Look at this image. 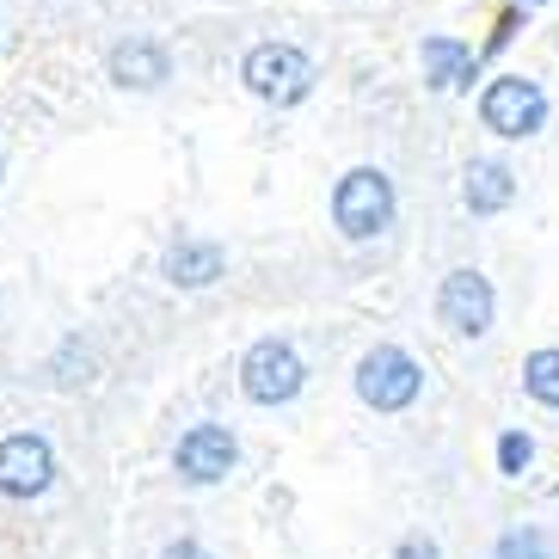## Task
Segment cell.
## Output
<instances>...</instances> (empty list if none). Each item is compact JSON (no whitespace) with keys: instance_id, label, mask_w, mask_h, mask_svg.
I'll return each mask as SVG.
<instances>
[{"instance_id":"7c38bea8","label":"cell","mask_w":559,"mask_h":559,"mask_svg":"<svg viewBox=\"0 0 559 559\" xmlns=\"http://www.w3.org/2000/svg\"><path fill=\"white\" fill-rule=\"evenodd\" d=\"M467 74H474V50H467L461 37H425V81L437 86V93L461 86Z\"/></svg>"},{"instance_id":"52a82bcc","label":"cell","mask_w":559,"mask_h":559,"mask_svg":"<svg viewBox=\"0 0 559 559\" xmlns=\"http://www.w3.org/2000/svg\"><path fill=\"white\" fill-rule=\"evenodd\" d=\"M234 461H240V443H234L228 425H191L173 449V474L185 486H215V479L234 474Z\"/></svg>"},{"instance_id":"5b68a950","label":"cell","mask_w":559,"mask_h":559,"mask_svg":"<svg viewBox=\"0 0 559 559\" xmlns=\"http://www.w3.org/2000/svg\"><path fill=\"white\" fill-rule=\"evenodd\" d=\"M56 479V449L37 430L0 437V498H44Z\"/></svg>"},{"instance_id":"7a4b0ae2","label":"cell","mask_w":559,"mask_h":559,"mask_svg":"<svg viewBox=\"0 0 559 559\" xmlns=\"http://www.w3.org/2000/svg\"><path fill=\"white\" fill-rule=\"evenodd\" d=\"M308 381V362L296 357L289 338H259V345L240 357V394L252 406H289Z\"/></svg>"},{"instance_id":"30bf717a","label":"cell","mask_w":559,"mask_h":559,"mask_svg":"<svg viewBox=\"0 0 559 559\" xmlns=\"http://www.w3.org/2000/svg\"><path fill=\"white\" fill-rule=\"evenodd\" d=\"M166 74H173V62H166V50H160V44H148V37H130V44H117V50H111V81L117 86L154 93Z\"/></svg>"},{"instance_id":"8992f818","label":"cell","mask_w":559,"mask_h":559,"mask_svg":"<svg viewBox=\"0 0 559 559\" xmlns=\"http://www.w3.org/2000/svg\"><path fill=\"white\" fill-rule=\"evenodd\" d=\"M479 123L492 135H535L547 123V99H542V86L523 81V74H510V81H492L486 86V99H479Z\"/></svg>"},{"instance_id":"ba28073f","label":"cell","mask_w":559,"mask_h":559,"mask_svg":"<svg viewBox=\"0 0 559 559\" xmlns=\"http://www.w3.org/2000/svg\"><path fill=\"white\" fill-rule=\"evenodd\" d=\"M492 313H498L492 283L479 277V271H449L443 289H437V320H443L449 332H461V338H479V332L492 326Z\"/></svg>"},{"instance_id":"3957f363","label":"cell","mask_w":559,"mask_h":559,"mask_svg":"<svg viewBox=\"0 0 559 559\" xmlns=\"http://www.w3.org/2000/svg\"><path fill=\"white\" fill-rule=\"evenodd\" d=\"M418 388H425V369L400 345H376L357 362V394H362V406H376V412H406L418 400Z\"/></svg>"},{"instance_id":"2e32d148","label":"cell","mask_w":559,"mask_h":559,"mask_svg":"<svg viewBox=\"0 0 559 559\" xmlns=\"http://www.w3.org/2000/svg\"><path fill=\"white\" fill-rule=\"evenodd\" d=\"M400 559H443V547L425 542V535H406V542H400Z\"/></svg>"},{"instance_id":"5bb4252c","label":"cell","mask_w":559,"mask_h":559,"mask_svg":"<svg viewBox=\"0 0 559 559\" xmlns=\"http://www.w3.org/2000/svg\"><path fill=\"white\" fill-rule=\"evenodd\" d=\"M498 559H554L542 528H510L504 542H498Z\"/></svg>"},{"instance_id":"4fadbf2b","label":"cell","mask_w":559,"mask_h":559,"mask_svg":"<svg viewBox=\"0 0 559 559\" xmlns=\"http://www.w3.org/2000/svg\"><path fill=\"white\" fill-rule=\"evenodd\" d=\"M523 388L542 406H554L559 412V345H547V350H535V357L523 362Z\"/></svg>"},{"instance_id":"e0dca14e","label":"cell","mask_w":559,"mask_h":559,"mask_svg":"<svg viewBox=\"0 0 559 559\" xmlns=\"http://www.w3.org/2000/svg\"><path fill=\"white\" fill-rule=\"evenodd\" d=\"M160 559H210V554H203V547L198 542H173V547H166V554Z\"/></svg>"},{"instance_id":"277c9868","label":"cell","mask_w":559,"mask_h":559,"mask_svg":"<svg viewBox=\"0 0 559 559\" xmlns=\"http://www.w3.org/2000/svg\"><path fill=\"white\" fill-rule=\"evenodd\" d=\"M240 81L271 105H296V99H308V86H313V62L296 44H259V50H247Z\"/></svg>"},{"instance_id":"9a60e30c","label":"cell","mask_w":559,"mask_h":559,"mask_svg":"<svg viewBox=\"0 0 559 559\" xmlns=\"http://www.w3.org/2000/svg\"><path fill=\"white\" fill-rule=\"evenodd\" d=\"M528 461H535V443H528L523 430H504V437H498V467H504V474H523Z\"/></svg>"},{"instance_id":"8fae6325","label":"cell","mask_w":559,"mask_h":559,"mask_svg":"<svg viewBox=\"0 0 559 559\" xmlns=\"http://www.w3.org/2000/svg\"><path fill=\"white\" fill-rule=\"evenodd\" d=\"M461 198H467L474 215H498L510 198H516V179H510L504 160H474L467 166V191H461Z\"/></svg>"},{"instance_id":"ac0fdd59","label":"cell","mask_w":559,"mask_h":559,"mask_svg":"<svg viewBox=\"0 0 559 559\" xmlns=\"http://www.w3.org/2000/svg\"><path fill=\"white\" fill-rule=\"evenodd\" d=\"M523 7H542V0H523Z\"/></svg>"},{"instance_id":"6da1fadb","label":"cell","mask_w":559,"mask_h":559,"mask_svg":"<svg viewBox=\"0 0 559 559\" xmlns=\"http://www.w3.org/2000/svg\"><path fill=\"white\" fill-rule=\"evenodd\" d=\"M332 222H338L345 240H376V234L394 222V185H388V173H381V166L345 173L338 191H332Z\"/></svg>"},{"instance_id":"9c48e42d","label":"cell","mask_w":559,"mask_h":559,"mask_svg":"<svg viewBox=\"0 0 559 559\" xmlns=\"http://www.w3.org/2000/svg\"><path fill=\"white\" fill-rule=\"evenodd\" d=\"M160 271H166L173 289H210V283L228 271V252L215 247V240H179V247L160 259Z\"/></svg>"}]
</instances>
